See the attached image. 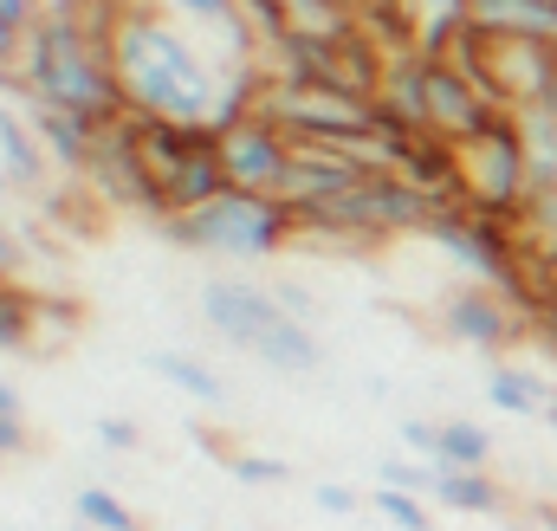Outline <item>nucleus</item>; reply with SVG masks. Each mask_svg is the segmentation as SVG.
I'll use <instances>...</instances> for the list:
<instances>
[{
  "label": "nucleus",
  "mask_w": 557,
  "mask_h": 531,
  "mask_svg": "<svg viewBox=\"0 0 557 531\" xmlns=\"http://www.w3.org/2000/svg\"><path fill=\"white\" fill-rule=\"evenodd\" d=\"M26 454V415H0V460Z\"/></svg>",
  "instance_id": "29"
},
{
  "label": "nucleus",
  "mask_w": 557,
  "mask_h": 531,
  "mask_svg": "<svg viewBox=\"0 0 557 531\" xmlns=\"http://www.w3.org/2000/svg\"><path fill=\"white\" fill-rule=\"evenodd\" d=\"M434 531H441V526H434Z\"/></svg>",
  "instance_id": "37"
},
{
  "label": "nucleus",
  "mask_w": 557,
  "mask_h": 531,
  "mask_svg": "<svg viewBox=\"0 0 557 531\" xmlns=\"http://www.w3.org/2000/svg\"><path fill=\"white\" fill-rule=\"evenodd\" d=\"M111 72L124 85L131 118H162V124H214L221 78H227L156 0L124 7V20L111 33Z\"/></svg>",
  "instance_id": "1"
},
{
  "label": "nucleus",
  "mask_w": 557,
  "mask_h": 531,
  "mask_svg": "<svg viewBox=\"0 0 557 531\" xmlns=\"http://www.w3.org/2000/svg\"><path fill=\"white\" fill-rule=\"evenodd\" d=\"M552 396L557 390L532 370V363H493V370H486V402L506 408V415H545Z\"/></svg>",
  "instance_id": "14"
},
{
  "label": "nucleus",
  "mask_w": 557,
  "mask_h": 531,
  "mask_svg": "<svg viewBox=\"0 0 557 531\" xmlns=\"http://www.w3.org/2000/svg\"><path fill=\"white\" fill-rule=\"evenodd\" d=\"M428 499H434V506H447V513H467V519H480V513H499V506H506V486H499L493 473L434 467V486H428Z\"/></svg>",
  "instance_id": "13"
},
{
  "label": "nucleus",
  "mask_w": 557,
  "mask_h": 531,
  "mask_svg": "<svg viewBox=\"0 0 557 531\" xmlns=\"http://www.w3.org/2000/svg\"><path fill=\"white\" fill-rule=\"evenodd\" d=\"M20 52H26V39H13V33L0 26V85H7L13 72H20Z\"/></svg>",
  "instance_id": "32"
},
{
  "label": "nucleus",
  "mask_w": 557,
  "mask_h": 531,
  "mask_svg": "<svg viewBox=\"0 0 557 531\" xmlns=\"http://www.w3.org/2000/svg\"><path fill=\"white\" fill-rule=\"evenodd\" d=\"M0 91H20V104H46V111H78L91 124H124L131 104H124V85L111 72V46L91 39L78 20L52 13L26 33V52H20V72L0 85Z\"/></svg>",
  "instance_id": "2"
},
{
  "label": "nucleus",
  "mask_w": 557,
  "mask_h": 531,
  "mask_svg": "<svg viewBox=\"0 0 557 531\" xmlns=\"http://www.w3.org/2000/svg\"><path fill=\"white\" fill-rule=\"evenodd\" d=\"M467 20L493 39L557 46V0H467Z\"/></svg>",
  "instance_id": "11"
},
{
  "label": "nucleus",
  "mask_w": 557,
  "mask_h": 531,
  "mask_svg": "<svg viewBox=\"0 0 557 531\" xmlns=\"http://www.w3.org/2000/svg\"><path fill=\"white\" fill-rule=\"evenodd\" d=\"M26 118H33V131H39V143H46L52 169H59V175H72V182H85V169H91V156H98L104 124H91V118H78V111H46V104H26Z\"/></svg>",
  "instance_id": "10"
},
{
  "label": "nucleus",
  "mask_w": 557,
  "mask_h": 531,
  "mask_svg": "<svg viewBox=\"0 0 557 531\" xmlns=\"http://www.w3.org/2000/svg\"><path fill=\"white\" fill-rule=\"evenodd\" d=\"M46 169H52V156H46L39 131H33V118H20L13 104H0V175L13 188H39Z\"/></svg>",
  "instance_id": "12"
},
{
  "label": "nucleus",
  "mask_w": 557,
  "mask_h": 531,
  "mask_svg": "<svg viewBox=\"0 0 557 531\" xmlns=\"http://www.w3.org/2000/svg\"><path fill=\"white\" fill-rule=\"evenodd\" d=\"M545 111H552V118H557V78H552V98H545Z\"/></svg>",
  "instance_id": "35"
},
{
  "label": "nucleus",
  "mask_w": 557,
  "mask_h": 531,
  "mask_svg": "<svg viewBox=\"0 0 557 531\" xmlns=\"http://www.w3.org/2000/svg\"><path fill=\"white\" fill-rule=\"evenodd\" d=\"M149 370H156L162 383H175L182 396H195V402H221L227 396V383H221L201 357H188V350H149Z\"/></svg>",
  "instance_id": "17"
},
{
  "label": "nucleus",
  "mask_w": 557,
  "mask_h": 531,
  "mask_svg": "<svg viewBox=\"0 0 557 531\" xmlns=\"http://www.w3.org/2000/svg\"><path fill=\"white\" fill-rule=\"evenodd\" d=\"M201 318L208 331H221L234 350H253L267 370L278 376H318L324 370V344L311 324H298L278 292L267 285H247V279H208L201 285Z\"/></svg>",
  "instance_id": "3"
},
{
  "label": "nucleus",
  "mask_w": 557,
  "mask_h": 531,
  "mask_svg": "<svg viewBox=\"0 0 557 531\" xmlns=\"http://www.w3.org/2000/svg\"><path fill=\"white\" fill-rule=\"evenodd\" d=\"M85 188H91L104 208H131V214H143V221L162 227V188H156V175H149V162H143V143H137V124H131V118L98 136V156H91V169H85Z\"/></svg>",
  "instance_id": "7"
},
{
  "label": "nucleus",
  "mask_w": 557,
  "mask_h": 531,
  "mask_svg": "<svg viewBox=\"0 0 557 531\" xmlns=\"http://www.w3.org/2000/svg\"><path fill=\"white\" fill-rule=\"evenodd\" d=\"M0 415H20V390L13 383H0Z\"/></svg>",
  "instance_id": "34"
},
{
  "label": "nucleus",
  "mask_w": 557,
  "mask_h": 531,
  "mask_svg": "<svg viewBox=\"0 0 557 531\" xmlns=\"http://www.w3.org/2000/svg\"><path fill=\"white\" fill-rule=\"evenodd\" d=\"M98 441H104L111 454H131V447H137V421H124V415H104V421H98Z\"/></svg>",
  "instance_id": "28"
},
{
  "label": "nucleus",
  "mask_w": 557,
  "mask_h": 531,
  "mask_svg": "<svg viewBox=\"0 0 557 531\" xmlns=\"http://www.w3.org/2000/svg\"><path fill=\"white\" fill-rule=\"evenodd\" d=\"M525 156H532V195L557 188V118L552 111H525Z\"/></svg>",
  "instance_id": "19"
},
{
  "label": "nucleus",
  "mask_w": 557,
  "mask_h": 531,
  "mask_svg": "<svg viewBox=\"0 0 557 531\" xmlns=\"http://www.w3.org/2000/svg\"><path fill=\"white\" fill-rule=\"evenodd\" d=\"M539 279H545V292H552V305H557V254H539Z\"/></svg>",
  "instance_id": "33"
},
{
  "label": "nucleus",
  "mask_w": 557,
  "mask_h": 531,
  "mask_svg": "<svg viewBox=\"0 0 557 531\" xmlns=\"http://www.w3.org/2000/svg\"><path fill=\"white\" fill-rule=\"evenodd\" d=\"M285 7H292L298 26H318V33H344V26H357L350 0H285Z\"/></svg>",
  "instance_id": "22"
},
{
  "label": "nucleus",
  "mask_w": 557,
  "mask_h": 531,
  "mask_svg": "<svg viewBox=\"0 0 557 531\" xmlns=\"http://www.w3.org/2000/svg\"><path fill=\"white\" fill-rule=\"evenodd\" d=\"M434 467H460V473H486L493 467V434L480 421H434Z\"/></svg>",
  "instance_id": "16"
},
{
  "label": "nucleus",
  "mask_w": 557,
  "mask_h": 531,
  "mask_svg": "<svg viewBox=\"0 0 557 531\" xmlns=\"http://www.w3.org/2000/svg\"><path fill=\"white\" fill-rule=\"evenodd\" d=\"M162 240L182 247V254L260 266V260H273V254H285V247L298 240V214H292L285 195H247V188H227V195H214L208 208L169 214V221H162Z\"/></svg>",
  "instance_id": "4"
},
{
  "label": "nucleus",
  "mask_w": 557,
  "mask_h": 531,
  "mask_svg": "<svg viewBox=\"0 0 557 531\" xmlns=\"http://www.w3.org/2000/svg\"><path fill=\"white\" fill-rule=\"evenodd\" d=\"M403 441H409V447H416L421 460H428V467H434V421H403Z\"/></svg>",
  "instance_id": "30"
},
{
  "label": "nucleus",
  "mask_w": 557,
  "mask_h": 531,
  "mask_svg": "<svg viewBox=\"0 0 557 531\" xmlns=\"http://www.w3.org/2000/svg\"><path fill=\"white\" fill-rule=\"evenodd\" d=\"M292 156H298V143L278 131L267 111L247 118V124H234V131H221V169H227V188H247V195H285Z\"/></svg>",
  "instance_id": "9"
},
{
  "label": "nucleus",
  "mask_w": 557,
  "mask_h": 531,
  "mask_svg": "<svg viewBox=\"0 0 557 531\" xmlns=\"http://www.w3.org/2000/svg\"><path fill=\"white\" fill-rule=\"evenodd\" d=\"M39 331H46V298H39V292H26L20 279H13V285H0V357L33 350V344H39Z\"/></svg>",
  "instance_id": "15"
},
{
  "label": "nucleus",
  "mask_w": 557,
  "mask_h": 531,
  "mask_svg": "<svg viewBox=\"0 0 557 531\" xmlns=\"http://www.w3.org/2000/svg\"><path fill=\"white\" fill-rule=\"evenodd\" d=\"M278 305H285V311H292L298 324H311V318H318V305H311V292H298V285H278Z\"/></svg>",
  "instance_id": "31"
},
{
  "label": "nucleus",
  "mask_w": 557,
  "mask_h": 531,
  "mask_svg": "<svg viewBox=\"0 0 557 531\" xmlns=\"http://www.w3.org/2000/svg\"><path fill=\"white\" fill-rule=\"evenodd\" d=\"M72 519H78V531H143L137 513L124 506V493H111V486H78Z\"/></svg>",
  "instance_id": "18"
},
{
  "label": "nucleus",
  "mask_w": 557,
  "mask_h": 531,
  "mask_svg": "<svg viewBox=\"0 0 557 531\" xmlns=\"http://www.w3.org/2000/svg\"><path fill=\"white\" fill-rule=\"evenodd\" d=\"M221 467H227V480H240V486H285V480H292V467H285L278 454H240V447H227Z\"/></svg>",
  "instance_id": "21"
},
{
  "label": "nucleus",
  "mask_w": 557,
  "mask_h": 531,
  "mask_svg": "<svg viewBox=\"0 0 557 531\" xmlns=\"http://www.w3.org/2000/svg\"><path fill=\"white\" fill-rule=\"evenodd\" d=\"M383 486L428 493V486H434V467H428V460H403V454H396V460H383Z\"/></svg>",
  "instance_id": "24"
},
{
  "label": "nucleus",
  "mask_w": 557,
  "mask_h": 531,
  "mask_svg": "<svg viewBox=\"0 0 557 531\" xmlns=\"http://www.w3.org/2000/svg\"><path fill=\"white\" fill-rule=\"evenodd\" d=\"M20 272H26V240H20V234L0 221V285H13Z\"/></svg>",
  "instance_id": "26"
},
{
  "label": "nucleus",
  "mask_w": 557,
  "mask_h": 531,
  "mask_svg": "<svg viewBox=\"0 0 557 531\" xmlns=\"http://www.w3.org/2000/svg\"><path fill=\"white\" fill-rule=\"evenodd\" d=\"M39 20H46V0H0V26H7L13 39H26Z\"/></svg>",
  "instance_id": "25"
},
{
  "label": "nucleus",
  "mask_w": 557,
  "mask_h": 531,
  "mask_svg": "<svg viewBox=\"0 0 557 531\" xmlns=\"http://www.w3.org/2000/svg\"><path fill=\"white\" fill-rule=\"evenodd\" d=\"M460 188H467V208L519 227L532 201V156H525V124L512 111H499L480 136L460 143Z\"/></svg>",
  "instance_id": "6"
},
{
  "label": "nucleus",
  "mask_w": 557,
  "mask_h": 531,
  "mask_svg": "<svg viewBox=\"0 0 557 531\" xmlns=\"http://www.w3.org/2000/svg\"><path fill=\"white\" fill-rule=\"evenodd\" d=\"M383 519L396 531H434V513H428V493H403V486H376V499H370Z\"/></svg>",
  "instance_id": "20"
},
{
  "label": "nucleus",
  "mask_w": 557,
  "mask_h": 531,
  "mask_svg": "<svg viewBox=\"0 0 557 531\" xmlns=\"http://www.w3.org/2000/svg\"><path fill=\"white\" fill-rule=\"evenodd\" d=\"M156 7H169V13H182V20H201V26L240 20V0H156Z\"/></svg>",
  "instance_id": "23"
},
{
  "label": "nucleus",
  "mask_w": 557,
  "mask_h": 531,
  "mask_svg": "<svg viewBox=\"0 0 557 531\" xmlns=\"http://www.w3.org/2000/svg\"><path fill=\"white\" fill-rule=\"evenodd\" d=\"M311 506H318V513H331V519H350V513H357V493H350V486H337V480H324V486L311 493Z\"/></svg>",
  "instance_id": "27"
},
{
  "label": "nucleus",
  "mask_w": 557,
  "mask_h": 531,
  "mask_svg": "<svg viewBox=\"0 0 557 531\" xmlns=\"http://www.w3.org/2000/svg\"><path fill=\"white\" fill-rule=\"evenodd\" d=\"M441 331H447L454 344L480 350V357H499V350H512V344L532 337V324L519 318V305H512L506 292L480 285V279H467L460 292L441 298Z\"/></svg>",
  "instance_id": "8"
},
{
  "label": "nucleus",
  "mask_w": 557,
  "mask_h": 531,
  "mask_svg": "<svg viewBox=\"0 0 557 531\" xmlns=\"http://www.w3.org/2000/svg\"><path fill=\"white\" fill-rule=\"evenodd\" d=\"M143 143V162L162 188V221L208 208L214 195H227V169H221V131L214 124H162V118H131Z\"/></svg>",
  "instance_id": "5"
},
{
  "label": "nucleus",
  "mask_w": 557,
  "mask_h": 531,
  "mask_svg": "<svg viewBox=\"0 0 557 531\" xmlns=\"http://www.w3.org/2000/svg\"><path fill=\"white\" fill-rule=\"evenodd\" d=\"M545 421H552V434H557V396H552V408H545Z\"/></svg>",
  "instance_id": "36"
}]
</instances>
